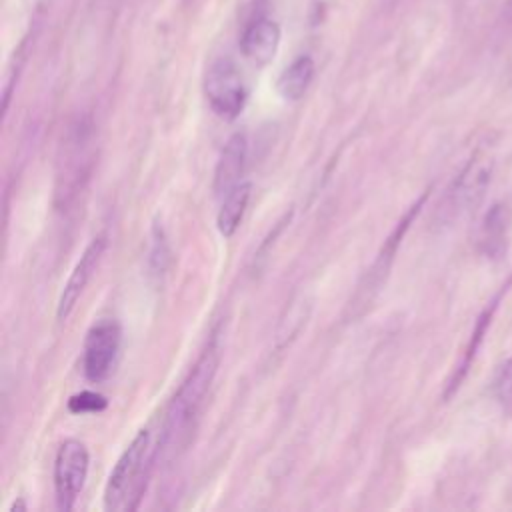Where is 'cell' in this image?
Wrapping results in <instances>:
<instances>
[{
  "label": "cell",
  "instance_id": "14",
  "mask_svg": "<svg viewBox=\"0 0 512 512\" xmlns=\"http://www.w3.org/2000/svg\"><path fill=\"white\" fill-rule=\"evenodd\" d=\"M510 284V282H508ZM506 284V286H508ZM506 286H504V290H506ZM502 290V292H504ZM502 292L490 302V306L478 316V322H476V326H474V332H472V338H470V344H468V348H466V354H464V360H462V364H460V368H458V372L454 374V380L450 382V390H448V394L450 392H454L458 386H460V382H462V378L466 376V370H468V366H470V362L474 360V356H476V352H478V348H480V344H482V340H484V334H486V330H488V326H490V320H492V314H494V310H496V306H498V302H500V298H502Z\"/></svg>",
  "mask_w": 512,
  "mask_h": 512
},
{
  "label": "cell",
  "instance_id": "1",
  "mask_svg": "<svg viewBox=\"0 0 512 512\" xmlns=\"http://www.w3.org/2000/svg\"><path fill=\"white\" fill-rule=\"evenodd\" d=\"M218 364H220V342H218V336L214 334L166 408L164 426H162L160 444H158V454L164 462H172L188 448L194 436L196 424L200 420V414L204 410Z\"/></svg>",
  "mask_w": 512,
  "mask_h": 512
},
{
  "label": "cell",
  "instance_id": "3",
  "mask_svg": "<svg viewBox=\"0 0 512 512\" xmlns=\"http://www.w3.org/2000/svg\"><path fill=\"white\" fill-rule=\"evenodd\" d=\"M204 94L218 116L234 120L244 110L248 88L236 64L230 58H218L206 72Z\"/></svg>",
  "mask_w": 512,
  "mask_h": 512
},
{
  "label": "cell",
  "instance_id": "7",
  "mask_svg": "<svg viewBox=\"0 0 512 512\" xmlns=\"http://www.w3.org/2000/svg\"><path fill=\"white\" fill-rule=\"evenodd\" d=\"M104 250H106V236L104 234L92 238L90 244L84 248L80 260L76 262L74 270L70 272L64 288H62V294H60V300H58V306H56V318L60 322H64L72 314V310H74L76 302L80 300L84 288L88 286L90 278L98 270V264L102 260Z\"/></svg>",
  "mask_w": 512,
  "mask_h": 512
},
{
  "label": "cell",
  "instance_id": "9",
  "mask_svg": "<svg viewBox=\"0 0 512 512\" xmlns=\"http://www.w3.org/2000/svg\"><path fill=\"white\" fill-rule=\"evenodd\" d=\"M280 26L270 18L252 20L240 38V50L254 66H266L274 60L280 46Z\"/></svg>",
  "mask_w": 512,
  "mask_h": 512
},
{
  "label": "cell",
  "instance_id": "6",
  "mask_svg": "<svg viewBox=\"0 0 512 512\" xmlns=\"http://www.w3.org/2000/svg\"><path fill=\"white\" fill-rule=\"evenodd\" d=\"M494 172V158L484 152H476L466 166L460 170L456 180L448 190V210L450 214H466L474 210L484 198Z\"/></svg>",
  "mask_w": 512,
  "mask_h": 512
},
{
  "label": "cell",
  "instance_id": "12",
  "mask_svg": "<svg viewBox=\"0 0 512 512\" xmlns=\"http://www.w3.org/2000/svg\"><path fill=\"white\" fill-rule=\"evenodd\" d=\"M314 78V60L310 56H298L278 76V92L286 100H300Z\"/></svg>",
  "mask_w": 512,
  "mask_h": 512
},
{
  "label": "cell",
  "instance_id": "10",
  "mask_svg": "<svg viewBox=\"0 0 512 512\" xmlns=\"http://www.w3.org/2000/svg\"><path fill=\"white\" fill-rule=\"evenodd\" d=\"M512 222V212L506 202H494L484 214L480 226V248L488 258H498L506 250L508 230Z\"/></svg>",
  "mask_w": 512,
  "mask_h": 512
},
{
  "label": "cell",
  "instance_id": "4",
  "mask_svg": "<svg viewBox=\"0 0 512 512\" xmlns=\"http://www.w3.org/2000/svg\"><path fill=\"white\" fill-rule=\"evenodd\" d=\"M88 450L80 440H64L54 458V492L60 510L68 512L74 508L86 476H88Z\"/></svg>",
  "mask_w": 512,
  "mask_h": 512
},
{
  "label": "cell",
  "instance_id": "5",
  "mask_svg": "<svg viewBox=\"0 0 512 512\" xmlns=\"http://www.w3.org/2000/svg\"><path fill=\"white\" fill-rule=\"evenodd\" d=\"M122 330L114 320H102L94 324L84 340L82 368L90 382H102L114 370L120 354Z\"/></svg>",
  "mask_w": 512,
  "mask_h": 512
},
{
  "label": "cell",
  "instance_id": "16",
  "mask_svg": "<svg viewBox=\"0 0 512 512\" xmlns=\"http://www.w3.org/2000/svg\"><path fill=\"white\" fill-rule=\"evenodd\" d=\"M494 392L502 402L512 396V356L498 368L494 376Z\"/></svg>",
  "mask_w": 512,
  "mask_h": 512
},
{
  "label": "cell",
  "instance_id": "13",
  "mask_svg": "<svg viewBox=\"0 0 512 512\" xmlns=\"http://www.w3.org/2000/svg\"><path fill=\"white\" fill-rule=\"evenodd\" d=\"M310 308H312V300L304 292H300L296 298H292V302L288 304V308L280 320V326L276 330V348L278 350L286 348L296 338V334L302 330V326L306 324V320L310 316Z\"/></svg>",
  "mask_w": 512,
  "mask_h": 512
},
{
  "label": "cell",
  "instance_id": "2",
  "mask_svg": "<svg viewBox=\"0 0 512 512\" xmlns=\"http://www.w3.org/2000/svg\"><path fill=\"white\" fill-rule=\"evenodd\" d=\"M154 458L156 448L152 444V434L148 428H142L120 454L108 476V482L104 486L106 510L132 512L138 508L148 486Z\"/></svg>",
  "mask_w": 512,
  "mask_h": 512
},
{
  "label": "cell",
  "instance_id": "8",
  "mask_svg": "<svg viewBox=\"0 0 512 512\" xmlns=\"http://www.w3.org/2000/svg\"><path fill=\"white\" fill-rule=\"evenodd\" d=\"M248 158V140L244 132H236L224 144L214 170V192L216 196H226L232 188L242 182Z\"/></svg>",
  "mask_w": 512,
  "mask_h": 512
},
{
  "label": "cell",
  "instance_id": "11",
  "mask_svg": "<svg viewBox=\"0 0 512 512\" xmlns=\"http://www.w3.org/2000/svg\"><path fill=\"white\" fill-rule=\"evenodd\" d=\"M250 196H252V186L248 182H240L226 196H222V204L216 216V228L224 238L234 236V232L238 230L244 218V212L248 208Z\"/></svg>",
  "mask_w": 512,
  "mask_h": 512
},
{
  "label": "cell",
  "instance_id": "15",
  "mask_svg": "<svg viewBox=\"0 0 512 512\" xmlns=\"http://www.w3.org/2000/svg\"><path fill=\"white\" fill-rule=\"evenodd\" d=\"M106 398L98 392H90V390H84L80 394H74L70 400H68V410L74 412V414H84V412H100L106 408Z\"/></svg>",
  "mask_w": 512,
  "mask_h": 512
}]
</instances>
